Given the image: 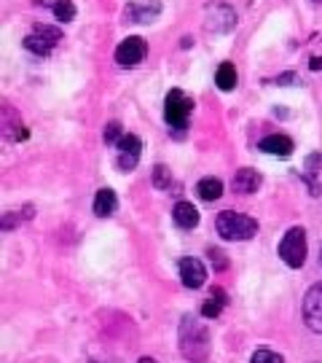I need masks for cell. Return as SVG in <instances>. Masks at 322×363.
<instances>
[{"label":"cell","mask_w":322,"mask_h":363,"mask_svg":"<svg viewBox=\"0 0 322 363\" xmlns=\"http://www.w3.org/2000/svg\"><path fill=\"white\" fill-rule=\"evenodd\" d=\"M180 353L188 361L199 363L210 355V331L196 318H183L180 323Z\"/></svg>","instance_id":"1"},{"label":"cell","mask_w":322,"mask_h":363,"mask_svg":"<svg viewBox=\"0 0 322 363\" xmlns=\"http://www.w3.org/2000/svg\"><path fill=\"white\" fill-rule=\"evenodd\" d=\"M218 234L223 240L228 242H244V240H253L258 234V221L250 218V215H242V213H234V210H223L218 215Z\"/></svg>","instance_id":"2"},{"label":"cell","mask_w":322,"mask_h":363,"mask_svg":"<svg viewBox=\"0 0 322 363\" xmlns=\"http://www.w3.org/2000/svg\"><path fill=\"white\" fill-rule=\"evenodd\" d=\"M279 259L288 264L290 269H301L306 261V232L301 226H293L279 242Z\"/></svg>","instance_id":"3"},{"label":"cell","mask_w":322,"mask_h":363,"mask_svg":"<svg viewBox=\"0 0 322 363\" xmlns=\"http://www.w3.org/2000/svg\"><path fill=\"white\" fill-rule=\"evenodd\" d=\"M191 111H193V100L186 97L180 89H172L170 94H167V105H164L167 124H170V127H177V129H180V127H186Z\"/></svg>","instance_id":"4"},{"label":"cell","mask_w":322,"mask_h":363,"mask_svg":"<svg viewBox=\"0 0 322 363\" xmlns=\"http://www.w3.org/2000/svg\"><path fill=\"white\" fill-rule=\"evenodd\" d=\"M145 54H148L145 38L129 35V38L121 41L119 49H116V62H119L121 68H135V65H140V62L145 59Z\"/></svg>","instance_id":"5"},{"label":"cell","mask_w":322,"mask_h":363,"mask_svg":"<svg viewBox=\"0 0 322 363\" xmlns=\"http://www.w3.org/2000/svg\"><path fill=\"white\" fill-rule=\"evenodd\" d=\"M304 323L314 334H322V283H314L304 296Z\"/></svg>","instance_id":"6"},{"label":"cell","mask_w":322,"mask_h":363,"mask_svg":"<svg viewBox=\"0 0 322 363\" xmlns=\"http://www.w3.org/2000/svg\"><path fill=\"white\" fill-rule=\"evenodd\" d=\"M161 14V3L159 0H135L126 6L124 17L126 22H135V24H148Z\"/></svg>","instance_id":"7"},{"label":"cell","mask_w":322,"mask_h":363,"mask_svg":"<svg viewBox=\"0 0 322 363\" xmlns=\"http://www.w3.org/2000/svg\"><path fill=\"white\" fill-rule=\"evenodd\" d=\"M140 148H142V143H140L137 135H124L119 140V159H116L119 170H124V173L135 170L137 159H140Z\"/></svg>","instance_id":"8"},{"label":"cell","mask_w":322,"mask_h":363,"mask_svg":"<svg viewBox=\"0 0 322 363\" xmlns=\"http://www.w3.org/2000/svg\"><path fill=\"white\" fill-rule=\"evenodd\" d=\"M180 280L186 288H202L207 283V269L199 259H183L180 261Z\"/></svg>","instance_id":"9"},{"label":"cell","mask_w":322,"mask_h":363,"mask_svg":"<svg viewBox=\"0 0 322 363\" xmlns=\"http://www.w3.org/2000/svg\"><path fill=\"white\" fill-rule=\"evenodd\" d=\"M231 186H234V191H239V194H255V191L261 189V173L253 170V167H242V170H237V175H234Z\"/></svg>","instance_id":"10"},{"label":"cell","mask_w":322,"mask_h":363,"mask_svg":"<svg viewBox=\"0 0 322 363\" xmlns=\"http://www.w3.org/2000/svg\"><path fill=\"white\" fill-rule=\"evenodd\" d=\"M258 148L272 156H290L295 145H293V140L288 135H269V138H263L258 143Z\"/></svg>","instance_id":"11"},{"label":"cell","mask_w":322,"mask_h":363,"mask_svg":"<svg viewBox=\"0 0 322 363\" xmlns=\"http://www.w3.org/2000/svg\"><path fill=\"white\" fill-rule=\"evenodd\" d=\"M119 208V197H116V191L113 189H100L97 191V197H94V215H100V218H108V215H113Z\"/></svg>","instance_id":"12"},{"label":"cell","mask_w":322,"mask_h":363,"mask_svg":"<svg viewBox=\"0 0 322 363\" xmlns=\"http://www.w3.org/2000/svg\"><path fill=\"white\" fill-rule=\"evenodd\" d=\"M172 218H175V224L180 229H193L199 224V210L193 208L191 202H177L175 210H172Z\"/></svg>","instance_id":"13"},{"label":"cell","mask_w":322,"mask_h":363,"mask_svg":"<svg viewBox=\"0 0 322 363\" xmlns=\"http://www.w3.org/2000/svg\"><path fill=\"white\" fill-rule=\"evenodd\" d=\"M196 191H199V197L204 202H215V199L223 197V180L221 178H202L196 183Z\"/></svg>","instance_id":"14"},{"label":"cell","mask_w":322,"mask_h":363,"mask_svg":"<svg viewBox=\"0 0 322 363\" xmlns=\"http://www.w3.org/2000/svg\"><path fill=\"white\" fill-rule=\"evenodd\" d=\"M215 84L221 92H231V89H237V68L231 65V62H223L218 73H215Z\"/></svg>","instance_id":"15"},{"label":"cell","mask_w":322,"mask_h":363,"mask_svg":"<svg viewBox=\"0 0 322 363\" xmlns=\"http://www.w3.org/2000/svg\"><path fill=\"white\" fill-rule=\"evenodd\" d=\"M24 49H27V52H33V54H38V57H46V54L54 49V43H51L46 35H41V33H35L33 30V33L24 38Z\"/></svg>","instance_id":"16"},{"label":"cell","mask_w":322,"mask_h":363,"mask_svg":"<svg viewBox=\"0 0 322 363\" xmlns=\"http://www.w3.org/2000/svg\"><path fill=\"white\" fill-rule=\"evenodd\" d=\"M223 304H226V294H223L221 288H215L212 291V296H210V301L202 307V315L204 318H218L223 310Z\"/></svg>","instance_id":"17"},{"label":"cell","mask_w":322,"mask_h":363,"mask_svg":"<svg viewBox=\"0 0 322 363\" xmlns=\"http://www.w3.org/2000/svg\"><path fill=\"white\" fill-rule=\"evenodd\" d=\"M54 17L59 19V22H73L75 19V3L73 0H59L54 6Z\"/></svg>","instance_id":"18"},{"label":"cell","mask_w":322,"mask_h":363,"mask_svg":"<svg viewBox=\"0 0 322 363\" xmlns=\"http://www.w3.org/2000/svg\"><path fill=\"white\" fill-rule=\"evenodd\" d=\"M153 186H156V189H172V173L164 164H156V167H153Z\"/></svg>","instance_id":"19"},{"label":"cell","mask_w":322,"mask_h":363,"mask_svg":"<svg viewBox=\"0 0 322 363\" xmlns=\"http://www.w3.org/2000/svg\"><path fill=\"white\" fill-rule=\"evenodd\" d=\"M121 138H124V132H121V124H119V121H110V124L105 127V143H116V145H119Z\"/></svg>","instance_id":"20"},{"label":"cell","mask_w":322,"mask_h":363,"mask_svg":"<svg viewBox=\"0 0 322 363\" xmlns=\"http://www.w3.org/2000/svg\"><path fill=\"white\" fill-rule=\"evenodd\" d=\"M253 363H285V361H282V355H277L272 350H258L253 355Z\"/></svg>","instance_id":"21"},{"label":"cell","mask_w":322,"mask_h":363,"mask_svg":"<svg viewBox=\"0 0 322 363\" xmlns=\"http://www.w3.org/2000/svg\"><path fill=\"white\" fill-rule=\"evenodd\" d=\"M210 259H212V264H215L218 269H226V264H228V261L223 259V253H221V250H210Z\"/></svg>","instance_id":"22"},{"label":"cell","mask_w":322,"mask_h":363,"mask_svg":"<svg viewBox=\"0 0 322 363\" xmlns=\"http://www.w3.org/2000/svg\"><path fill=\"white\" fill-rule=\"evenodd\" d=\"M35 3H38V6H46V8H51V11H54V6H57L59 0H35Z\"/></svg>","instance_id":"23"},{"label":"cell","mask_w":322,"mask_h":363,"mask_svg":"<svg viewBox=\"0 0 322 363\" xmlns=\"http://www.w3.org/2000/svg\"><path fill=\"white\" fill-rule=\"evenodd\" d=\"M312 70H322V57H312V65H309Z\"/></svg>","instance_id":"24"},{"label":"cell","mask_w":322,"mask_h":363,"mask_svg":"<svg viewBox=\"0 0 322 363\" xmlns=\"http://www.w3.org/2000/svg\"><path fill=\"white\" fill-rule=\"evenodd\" d=\"M312 3H322V0H312Z\"/></svg>","instance_id":"25"},{"label":"cell","mask_w":322,"mask_h":363,"mask_svg":"<svg viewBox=\"0 0 322 363\" xmlns=\"http://www.w3.org/2000/svg\"><path fill=\"white\" fill-rule=\"evenodd\" d=\"M320 264H322V250H320Z\"/></svg>","instance_id":"26"}]
</instances>
